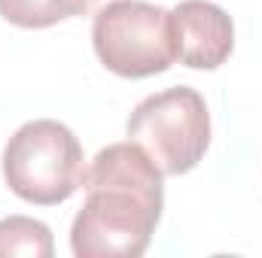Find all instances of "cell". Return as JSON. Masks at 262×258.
Segmentation results:
<instances>
[{"instance_id": "cell-6", "label": "cell", "mask_w": 262, "mask_h": 258, "mask_svg": "<svg viewBox=\"0 0 262 258\" xmlns=\"http://www.w3.org/2000/svg\"><path fill=\"white\" fill-rule=\"evenodd\" d=\"M92 9V0H0V15L28 31L52 28L58 21L85 15Z\"/></svg>"}, {"instance_id": "cell-4", "label": "cell", "mask_w": 262, "mask_h": 258, "mask_svg": "<svg viewBox=\"0 0 262 258\" xmlns=\"http://www.w3.org/2000/svg\"><path fill=\"white\" fill-rule=\"evenodd\" d=\"M92 43L101 64L125 79L165 73L177 61L171 9L146 0H113L98 9Z\"/></svg>"}, {"instance_id": "cell-2", "label": "cell", "mask_w": 262, "mask_h": 258, "mask_svg": "<svg viewBox=\"0 0 262 258\" xmlns=\"http://www.w3.org/2000/svg\"><path fill=\"white\" fill-rule=\"evenodd\" d=\"M82 146L55 119H34L15 131L3 149V179L9 192L37 207L64 203L82 186Z\"/></svg>"}, {"instance_id": "cell-3", "label": "cell", "mask_w": 262, "mask_h": 258, "mask_svg": "<svg viewBox=\"0 0 262 258\" xmlns=\"http://www.w3.org/2000/svg\"><path fill=\"white\" fill-rule=\"evenodd\" d=\"M125 131L162 173L180 176L195 170L210 146V113L195 88L174 85L143 97Z\"/></svg>"}, {"instance_id": "cell-7", "label": "cell", "mask_w": 262, "mask_h": 258, "mask_svg": "<svg viewBox=\"0 0 262 258\" xmlns=\"http://www.w3.org/2000/svg\"><path fill=\"white\" fill-rule=\"evenodd\" d=\"M6 255H31V258H52L55 243L52 231L40 219L28 216H6L0 219V258Z\"/></svg>"}, {"instance_id": "cell-8", "label": "cell", "mask_w": 262, "mask_h": 258, "mask_svg": "<svg viewBox=\"0 0 262 258\" xmlns=\"http://www.w3.org/2000/svg\"><path fill=\"white\" fill-rule=\"evenodd\" d=\"M92 3H98V0H92Z\"/></svg>"}, {"instance_id": "cell-5", "label": "cell", "mask_w": 262, "mask_h": 258, "mask_svg": "<svg viewBox=\"0 0 262 258\" xmlns=\"http://www.w3.org/2000/svg\"><path fill=\"white\" fill-rule=\"evenodd\" d=\"M177 61L192 70H216L235 49V24L229 12L210 0H183L171 9Z\"/></svg>"}, {"instance_id": "cell-1", "label": "cell", "mask_w": 262, "mask_h": 258, "mask_svg": "<svg viewBox=\"0 0 262 258\" xmlns=\"http://www.w3.org/2000/svg\"><path fill=\"white\" fill-rule=\"evenodd\" d=\"M162 170L137 143L101 149L82 173L85 203L70 228L76 258H137L146 252L165 207Z\"/></svg>"}]
</instances>
